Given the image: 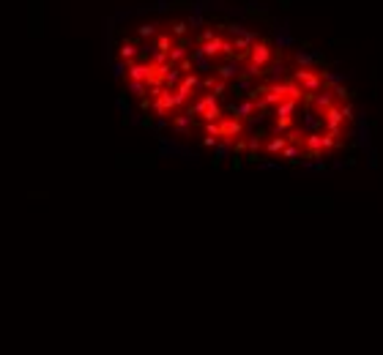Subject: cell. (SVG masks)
Returning <instances> with one entry per match:
<instances>
[{"label": "cell", "instance_id": "obj_1", "mask_svg": "<svg viewBox=\"0 0 383 355\" xmlns=\"http://www.w3.org/2000/svg\"><path fill=\"white\" fill-rule=\"evenodd\" d=\"M249 63L260 66V69H266L268 63H271V46H268L266 41H258L249 49Z\"/></svg>", "mask_w": 383, "mask_h": 355}, {"label": "cell", "instance_id": "obj_2", "mask_svg": "<svg viewBox=\"0 0 383 355\" xmlns=\"http://www.w3.org/2000/svg\"><path fill=\"white\" fill-rule=\"evenodd\" d=\"M323 123H326V129H328V131L342 134V123H345V118H342V112H339V107H337V104H334L331 110H326V112H323Z\"/></svg>", "mask_w": 383, "mask_h": 355}, {"label": "cell", "instance_id": "obj_3", "mask_svg": "<svg viewBox=\"0 0 383 355\" xmlns=\"http://www.w3.org/2000/svg\"><path fill=\"white\" fill-rule=\"evenodd\" d=\"M241 131H244V123H241L238 118H225V120L219 123V137H225V139L238 137Z\"/></svg>", "mask_w": 383, "mask_h": 355}, {"label": "cell", "instance_id": "obj_4", "mask_svg": "<svg viewBox=\"0 0 383 355\" xmlns=\"http://www.w3.org/2000/svg\"><path fill=\"white\" fill-rule=\"evenodd\" d=\"M369 126H367V120H359V126H356V139H353V145L359 150H367L369 148Z\"/></svg>", "mask_w": 383, "mask_h": 355}, {"label": "cell", "instance_id": "obj_5", "mask_svg": "<svg viewBox=\"0 0 383 355\" xmlns=\"http://www.w3.org/2000/svg\"><path fill=\"white\" fill-rule=\"evenodd\" d=\"M320 123H323V120H320V118H315L312 112H310V104H307L304 115H301V131H304V134H318Z\"/></svg>", "mask_w": 383, "mask_h": 355}, {"label": "cell", "instance_id": "obj_6", "mask_svg": "<svg viewBox=\"0 0 383 355\" xmlns=\"http://www.w3.org/2000/svg\"><path fill=\"white\" fill-rule=\"evenodd\" d=\"M301 102H295V98H285L282 104H277V110H274V115L277 118H293L295 110H299Z\"/></svg>", "mask_w": 383, "mask_h": 355}, {"label": "cell", "instance_id": "obj_7", "mask_svg": "<svg viewBox=\"0 0 383 355\" xmlns=\"http://www.w3.org/2000/svg\"><path fill=\"white\" fill-rule=\"evenodd\" d=\"M318 60H320L318 52H295V63H299V69H312Z\"/></svg>", "mask_w": 383, "mask_h": 355}, {"label": "cell", "instance_id": "obj_8", "mask_svg": "<svg viewBox=\"0 0 383 355\" xmlns=\"http://www.w3.org/2000/svg\"><path fill=\"white\" fill-rule=\"evenodd\" d=\"M222 46H225V38H214V41H208V44H203V46H200V52H203V55L205 58H214V55H219V52H222Z\"/></svg>", "mask_w": 383, "mask_h": 355}, {"label": "cell", "instance_id": "obj_9", "mask_svg": "<svg viewBox=\"0 0 383 355\" xmlns=\"http://www.w3.org/2000/svg\"><path fill=\"white\" fill-rule=\"evenodd\" d=\"M217 71H219V77H222V79H233V77H238V74H241V71H238V60H230V63H222Z\"/></svg>", "mask_w": 383, "mask_h": 355}, {"label": "cell", "instance_id": "obj_10", "mask_svg": "<svg viewBox=\"0 0 383 355\" xmlns=\"http://www.w3.org/2000/svg\"><path fill=\"white\" fill-rule=\"evenodd\" d=\"M129 77H132V82H145V79H148V66L132 63L129 66Z\"/></svg>", "mask_w": 383, "mask_h": 355}, {"label": "cell", "instance_id": "obj_11", "mask_svg": "<svg viewBox=\"0 0 383 355\" xmlns=\"http://www.w3.org/2000/svg\"><path fill=\"white\" fill-rule=\"evenodd\" d=\"M282 159H287L290 164H299L301 162V148H299V145H293V142H287V148L282 150Z\"/></svg>", "mask_w": 383, "mask_h": 355}, {"label": "cell", "instance_id": "obj_12", "mask_svg": "<svg viewBox=\"0 0 383 355\" xmlns=\"http://www.w3.org/2000/svg\"><path fill=\"white\" fill-rule=\"evenodd\" d=\"M287 148V137H274V139H268L266 142V150L268 153H282Z\"/></svg>", "mask_w": 383, "mask_h": 355}, {"label": "cell", "instance_id": "obj_13", "mask_svg": "<svg viewBox=\"0 0 383 355\" xmlns=\"http://www.w3.org/2000/svg\"><path fill=\"white\" fill-rule=\"evenodd\" d=\"M184 55H186V44L181 41V44H176L170 52H167V60H170V63H181V60H184Z\"/></svg>", "mask_w": 383, "mask_h": 355}, {"label": "cell", "instance_id": "obj_14", "mask_svg": "<svg viewBox=\"0 0 383 355\" xmlns=\"http://www.w3.org/2000/svg\"><path fill=\"white\" fill-rule=\"evenodd\" d=\"M170 49H173V38L167 36V33H162V36L156 38V52H159V55H167Z\"/></svg>", "mask_w": 383, "mask_h": 355}, {"label": "cell", "instance_id": "obj_15", "mask_svg": "<svg viewBox=\"0 0 383 355\" xmlns=\"http://www.w3.org/2000/svg\"><path fill=\"white\" fill-rule=\"evenodd\" d=\"M320 77H323V85H328V88H337V85H342V74H331V71H320Z\"/></svg>", "mask_w": 383, "mask_h": 355}, {"label": "cell", "instance_id": "obj_16", "mask_svg": "<svg viewBox=\"0 0 383 355\" xmlns=\"http://www.w3.org/2000/svg\"><path fill=\"white\" fill-rule=\"evenodd\" d=\"M287 129H293V118H277V123H274V131H277V134H285Z\"/></svg>", "mask_w": 383, "mask_h": 355}, {"label": "cell", "instance_id": "obj_17", "mask_svg": "<svg viewBox=\"0 0 383 355\" xmlns=\"http://www.w3.org/2000/svg\"><path fill=\"white\" fill-rule=\"evenodd\" d=\"M137 36H143V38L156 36V25H140V28H137Z\"/></svg>", "mask_w": 383, "mask_h": 355}, {"label": "cell", "instance_id": "obj_18", "mask_svg": "<svg viewBox=\"0 0 383 355\" xmlns=\"http://www.w3.org/2000/svg\"><path fill=\"white\" fill-rule=\"evenodd\" d=\"M134 55H137V46H134V44H123V46H120V58H123V60H132Z\"/></svg>", "mask_w": 383, "mask_h": 355}, {"label": "cell", "instance_id": "obj_19", "mask_svg": "<svg viewBox=\"0 0 383 355\" xmlns=\"http://www.w3.org/2000/svg\"><path fill=\"white\" fill-rule=\"evenodd\" d=\"M129 90H132V96H145V82H132Z\"/></svg>", "mask_w": 383, "mask_h": 355}, {"label": "cell", "instance_id": "obj_20", "mask_svg": "<svg viewBox=\"0 0 383 355\" xmlns=\"http://www.w3.org/2000/svg\"><path fill=\"white\" fill-rule=\"evenodd\" d=\"M205 134L208 137H219V123H205Z\"/></svg>", "mask_w": 383, "mask_h": 355}, {"label": "cell", "instance_id": "obj_21", "mask_svg": "<svg viewBox=\"0 0 383 355\" xmlns=\"http://www.w3.org/2000/svg\"><path fill=\"white\" fill-rule=\"evenodd\" d=\"M186 28H189L186 22H176V25H173V33H176V36H184V33H186Z\"/></svg>", "mask_w": 383, "mask_h": 355}, {"label": "cell", "instance_id": "obj_22", "mask_svg": "<svg viewBox=\"0 0 383 355\" xmlns=\"http://www.w3.org/2000/svg\"><path fill=\"white\" fill-rule=\"evenodd\" d=\"M126 74V63H115V77H123Z\"/></svg>", "mask_w": 383, "mask_h": 355}, {"label": "cell", "instance_id": "obj_23", "mask_svg": "<svg viewBox=\"0 0 383 355\" xmlns=\"http://www.w3.org/2000/svg\"><path fill=\"white\" fill-rule=\"evenodd\" d=\"M378 164V156H375V150H369V167H375Z\"/></svg>", "mask_w": 383, "mask_h": 355}]
</instances>
